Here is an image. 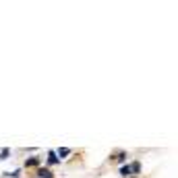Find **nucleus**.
Masks as SVG:
<instances>
[{
  "label": "nucleus",
  "mask_w": 178,
  "mask_h": 178,
  "mask_svg": "<svg viewBox=\"0 0 178 178\" xmlns=\"http://www.w3.org/2000/svg\"><path fill=\"white\" fill-rule=\"evenodd\" d=\"M131 172H133L131 166H122V168H120V174H122V176H131Z\"/></svg>",
  "instance_id": "20e7f679"
},
{
  "label": "nucleus",
  "mask_w": 178,
  "mask_h": 178,
  "mask_svg": "<svg viewBox=\"0 0 178 178\" xmlns=\"http://www.w3.org/2000/svg\"><path fill=\"white\" fill-rule=\"evenodd\" d=\"M71 153V149H66V147H62V149H58V155H60V160L64 157V155H68Z\"/></svg>",
  "instance_id": "39448f33"
},
{
  "label": "nucleus",
  "mask_w": 178,
  "mask_h": 178,
  "mask_svg": "<svg viewBox=\"0 0 178 178\" xmlns=\"http://www.w3.org/2000/svg\"><path fill=\"white\" fill-rule=\"evenodd\" d=\"M124 157H127V153H118V155H116V160H118V162H122Z\"/></svg>",
  "instance_id": "6e6552de"
},
{
  "label": "nucleus",
  "mask_w": 178,
  "mask_h": 178,
  "mask_svg": "<svg viewBox=\"0 0 178 178\" xmlns=\"http://www.w3.org/2000/svg\"><path fill=\"white\" fill-rule=\"evenodd\" d=\"M131 170H133L135 174H137V172L141 170V164H139V162H135V164H131Z\"/></svg>",
  "instance_id": "423d86ee"
},
{
  "label": "nucleus",
  "mask_w": 178,
  "mask_h": 178,
  "mask_svg": "<svg viewBox=\"0 0 178 178\" xmlns=\"http://www.w3.org/2000/svg\"><path fill=\"white\" fill-rule=\"evenodd\" d=\"M38 176L40 178H54V174H52L48 168H40V170H38Z\"/></svg>",
  "instance_id": "f257e3e1"
},
{
  "label": "nucleus",
  "mask_w": 178,
  "mask_h": 178,
  "mask_svg": "<svg viewBox=\"0 0 178 178\" xmlns=\"http://www.w3.org/2000/svg\"><path fill=\"white\" fill-rule=\"evenodd\" d=\"M38 164H40V157H29V160L25 162V166H27V168H29V166H38Z\"/></svg>",
  "instance_id": "f03ea898"
},
{
  "label": "nucleus",
  "mask_w": 178,
  "mask_h": 178,
  "mask_svg": "<svg viewBox=\"0 0 178 178\" xmlns=\"http://www.w3.org/2000/svg\"><path fill=\"white\" fill-rule=\"evenodd\" d=\"M6 155H8V149H2L0 151V160H6Z\"/></svg>",
  "instance_id": "0eeeda50"
},
{
  "label": "nucleus",
  "mask_w": 178,
  "mask_h": 178,
  "mask_svg": "<svg viewBox=\"0 0 178 178\" xmlns=\"http://www.w3.org/2000/svg\"><path fill=\"white\" fill-rule=\"evenodd\" d=\"M56 162H58L56 153H54V151H50V153H48V164H56Z\"/></svg>",
  "instance_id": "7ed1b4c3"
}]
</instances>
